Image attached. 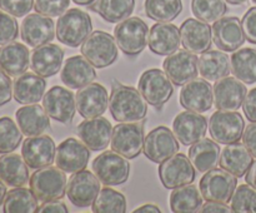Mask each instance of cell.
Returning <instances> with one entry per match:
<instances>
[{
  "instance_id": "6da1fadb",
  "label": "cell",
  "mask_w": 256,
  "mask_h": 213,
  "mask_svg": "<svg viewBox=\"0 0 256 213\" xmlns=\"http://www.w3.org/2000/svg\"><path fill=\"white\" fill-rule=\"evenodd\" d=\"M109 109L116 122H139L146 117L148 105L139 90L118 84L112 87L109 98Z\"/></svg>"
},
{
  "instance_id": "7a4b0ae2",
  "label": "cell",
  "mask_w": 256,
  "mask_h": 213,
  "mask_svg": "<svg viewBox=\"0 0 256 213\" xmlns=\"http://www.w3.org/2000/svg\"><path fill=\"white\" fill-rule=\"evenodd\" d=\"M92 24L89 14L82 10L69 9L60 15L56 23V38L62 44L78 48L92 34Z\"/></svg>"
},
{
  "instance_id": "3957f363",
  "label": "cell",
  "mask_w": 256,
  "mask_h": 213,
  "mask_svg": "<svg viewBox=\"0 0 256 213\" xmlns=\"http://www.w3.org/2000/svg\"><path fill=\"white\" fill-rule=\"evenodd\" d=\"M68 183L64 170L59 167L39 168L30 177V189L40 202L62 199L66 193Z\"/></svg>"
},
{
  "instance_id": "277c9868",
  "label": "cell",
  "mask_w": 256,
  "mask_h": 213,
  "mask_svg": "<svg viewBox=\"0 0 256 213\" xmlns=\"http://www.w3.org/2000/svg\"><path fill=\"white\" fill-rule=\"evenodd\" d=\"M116 44L129 57L139 55L145 49L149 39V27L138 17L128 18L115 27Z\"/></svg>"
},
{
  "instance_id": "5b68a950",
  "label": "cell",
  "mask_w": 256,
  "mask_h": 213,
  "mask_svg": "<svg viewBox=\"0 0 256 213\" xmlns=\"http://www.w3.org/2000/svg\"><path fill=\"white\" fill-rule=\"evenodd\" d=\"M82 54L95 68L102 69L116 62L118 45L109 33L96 30L82 44Z\"/></svg>"
},
{
  "instance_id": "8992f818",
  "label": "cell",
  "mask_w": 256,
  "mask_h": 213,
  "mask_svg": "<svg viewBox=\"0 0 256 213\" xmlns=\"http://www.w3.org/2000/svg\"><path fill=\"white\" fill-rule=\"evenodd\" d=\"M244 118L235 110L218 109L209 120L210 135L219 144L239 142L244 134Z\"/></svg>"
},
{
  "instance_id": "52a82bcc",
  "label": "cell",
  "mask_w": 256,
  "mask_h": 213,
  "mask_svg": "<svg viewBox=\"0 0 256 213\" xmlns=\"http://www.w3.org/2000/svg\"><path fill=\"white\" fill-rule=\"evenodd\" d=\"M144 125L140 123H119L112 128V149L128 159L139 157L144 149Z\"/></svg>"
},
{
  "instance_id": "ba28073f",
  "label": "cell",
  "mask_w": 256,
  "mask_h": 213,
  "mask_svg": "<svg viewBox=\"0 0 256 213\" xmlns=\"http://www.w3.org/2000/svg\"><path fill=\"white\" fill-rule=\"evenodd\" d=\"M92 172L105 185H119L130 175V164L115 150H106L92 160Z\"/></svg>"
},
{
  "instance_id": "9c48e42d",
  "label": "cell",
  "mask_w": 256,
  "mask_h": 213,
  "mask_svg": "<svg viewBox=\"0 0 256 213\" xmlns=\"http://www.w3.org/2000/svg\"><path fill=\"white\" fill-rule=\"evenodd\" d=\"M199 187L205 200L228 203L238 187V177L225 169L212 168L202 178Z\"/></svg>"
},
{
  "instance_id": "30bf717a",
  "label": "cell",
  "mask_w": 256,
  "mask_h": 213,
  "mask_svg": "<svg viewBox=\"0 0 256 213\" xmlns=\"http://www.w3.org/2000/svg\"><path fill=\"white\" fill-rule=\"evenodd\" d=\"M138 87L146 103L155 108H162L174 93L172 82L160 69H149L142 73Z\"/></svg>"
},
{
  "instance_id": "8fae6325",
  "label": "cell",
  "mask_w": 256,
  "mask_h": 213,
  "mask_svg": "<svg viewBox=\"0 0 256 213\" xmlns=\"http://www.w3.org/2000/svg\"><path fill=\"white\" fill-rule=\"evenodd\" d=\"M159 177L168 189H175L185 184H192L195 179V169L190 158L179 153L168 158L159 167Z\"/></svg>"
},
{
  "instance_id": "7c38bea8",
  "label": "cell",
  "mask_w": 256,
  "mask_h": 213,
  "mask_svg": "<svg viewBox=\"0 0 256 213\" xmlns=\"http://www.w3.org/2000/svg\"><path fill=\"white\" fill-rule=\"evenodd\" d=\"M42 107L50 118L64 124H70L76 110V98L66 88L55 85L42 97Z\"/></svg>"
},
{
  "instance_id": "4fadbf2b",
  "label": "cell",
  "mask_w": 256,
  "mask_h": 213,
  "mask_svg": "<svg viewBox=\"0 0 256 213\" xmlns=\"http://www.w3.org/2000/svg\"><path fill=\"white\" fill-rule=\"evenodd\" d=\"M142 152L152 162L162 163L179 152V143L169 128L159 125L145 137Z\"/></svg>"
},
{
  "instance_id": "5bb4252c",
  "label": "cell",
  "mask_w": 256,
  "mask_h": 213,
  "mask_svg": "<svg viewBox=\"0 0 256 213\" xmlns=\"http://www.w3.org/2000/svg\"><path fill=\"white\" fill-rule=\"evenodd\" d=\"M100 192V180L89 170L75 172L69 179L66 193L70 202L79 208L92 205Z\"/></svg>"
},
{
  "instance_id": "9a60e30c",
  "label": "cell",
  "mask_w": 256,
  "mask_h": 213,
  "mask_svg": "<svg viewBox=\"0 0 256 213\" xmlns=\"http://www.w3.org/2000/svg\"><path fill=\"white\" fill-rule=\"evenodd\" d=\"M199 60L194 53L189 50H176L170 54L162 63L164 72L175 85H185L190 80L195 79L199 72Z\"/></svg>"
},
{
  "instance_id": "2e32d148",
  "label": "cell",
  "mask_w": 256,
  "mask_h": 213,
  "mask_svg": "<svg viewBox=\"0 0 256 213\" xmlns=\"http://www.w3.org/2000/svg\"><path fill=\"white\" fill-rule=\"evenodd\" d=\"M56 147L49 135H34L24 140L22 147V155L29 168H39L52 165L55 160Z\"/></svg>"
},
{
  "instance_id": "e0dca14e",
  "label": "cell",
  "mask_w": 256,
  "mask_h": 213,
  "mask_svg": "<svg viewBox=\"0 0 256 213\" xmlns=\"http://www.w3.org/2000/svg\"><path fill=\"white\" fill-rule=\"evenodd\" d=\"M214 89L206 79H192L180 92V104L186 110L204 113L212 109Z\"/></svg>"
},
{
  "instance_id": "ac0fdd59",
  "label": "cell",
  "mask_w": 256,
  "mask_h": 213,
  "mask_svg": "<svg viewBox=\"0 0 256 213\" xmlns=\"http://www.w3.org/2000/svg\"><path fill=\"white\" fill-rule=\"evenodd\" d=\"M20 35L25 44L38 48L48 44L55 38V27L52 18L40 13L29 14L24 18L20 28Z\"/></svg>"
},
{
  "instance_id": "d6986e66",
  "label": "cell",
  "mask_w": 256,
  "mask_h": 213,
  "mask_svg": "<svg viewBox=\"0 0 256 213\" xmlns=\"http://www.w3.org/2000/svg\"><path fill=\"white\" fill-rule=\"evenodd\" d=\"M76 108L79 114L85 119L100 117L109 105V94L105 87L99 83H90L78 90Z\"/></svg>"
},
{
  "instance_id": "ffe728a7",
  "label": "cell",
  "mask_w": 256,
  "mask_h": 213,
  "mask_svg": "<svg viewBox=\"0 0 256 213\" xmlns=\"http://www.w3.org/2000/svg\"><path fill=\"white\" fill-rule=\"evenodd\" d=\"M78 135L90 150H104L112 142V125L106 118L100 117L85 119L78 125Z\"/></svg>"
},
{
  "instance_id": "44dd1931",
  "label": "cell",
  "mask_w": 256,
  "mask_h": 213,
  "mask_svg": "<svg viewBox=\"0 0 256 213\" xmlns=\"http://www.w3.org/2000/svg\"><path fill=\"white\" fill-rule=\"evenodd\" d=\"M212 40L220 50L235 52L245 43L242 22L236 17L220 18L212 27Z\"/></svg>"
},
{
  "instance_id": "7402d4cb",
  "label": "cell",
  "mask_w": 256,
  "mask_h": 213,
  "mask_svg": "<svg viewBox=\"0 0 256 213\" xmlns=\"http://www.w3.org/2000/svg\"><path fill=\"white\" fill-rule=\"evenodd\" d=\"M89 148L75 138H68L59 144L55 154V163L66 173L82 170L89 163Z\"/></svg>"
},
{
  "instance_id": "603a6c76",
  "label": "cell",
  "mask_w": 256,
  "mask_h": 213,
  "mask_svg": "<svg viewBox=\"0 0 256 213\" xmlns=\"http://www.w3.org/2000/svg\"><path fill=\"white\" fill-rule=\"evenodd\" d=\"M175 137L184 145H192L202 139L206 134L208 120L200 113L182 112L176 115L172 123Z\"/></svg>"
},
{
  "instance_id": "cb8c5ba5",
  "label": "cell",
  "mask_w": 256,
  "mask_h": 213,
  "mask_svg": "<svg viewBox=\"0 0 256 213\" xmlns=\"http://www.w3.org/2000/svg\"><path fill=\"white\" fill-rule=\"evenodd\" d=\"M182 47L194 54L205 53L212 48V30L206 22L186 19L180 27Z\"/></svg>"
},
{
  "instance_id": "d4e9b609",
  "label": "cell",
  "mask_w": 256,
  "mask_h": 213,
  "mask_svg": "<svg viewBox=\"0 0 256 213\" xmlns=\"http://www.w3.org/2000/svg\"><path fill=\"white\" fill-rule=\"evenodd\" d=\"M214 89V102L218 109L238 110L244 103L248 89L238 78L224 77L216 80Z\"/></svg>"
},
{
  "instance_id": "484cf974",
  "label": "cell",
  "mask_w": 256,
  "mask_h": 213,
  "mask_svg": "<svg viewBox=\"0 0 256 213\" xmlns=\"http://www.w3.org/2000/svg\"><path fill=\"white\" fill-rule=\"evenodd\" d=\"M64 60V50L55 44H44L32 50L30 68L42 78H49L59 73Z\"/></svg>"
},
{
  "instance_id": "4316f807",
  "label": "cell",
  "mask_w": 256,
  "mask_h": 213,
  "mask_svg": "<svg viewBox=\"0 0 256 213\" xmlns=\"http://www.w3.org/2000/svg\"><path fill=\"white\" fill-rule=\"evenodd\" d=\"M149 49L154 54L168 57L176 52L182 43L178 27L170 23H158L152 25L149 33Z\"/></svg>"
},
{
  "instance_id": "83f0119b",
  "label": "cell",
  "mask_w": 256,
  "mask_h": 213,
  "mask_svg": "<svg viewBox=\"0 0 256 213\" xmlns=\"http://www.w3.org/2000/svg\"><path fill=\"white\" fill-rule=\"evenodd\" d=\"M60 78L66 87L72 89H80L90 84L96 78V72L94 65L86 58L75 55L65 62Z\"/></svg>"
},
{
  "instance_id": "f1b7e54d",
  "label": "cell",
  "mask_w": 256,
  "mask_h": 213,
  "mask_svg": "<svg viewBox=\"0 0 256 213\" xmlns=\"http://www.w3.org/2000/svg\"><path fill=\"white\" fill-rule=\"evenodd\" d=\"M46 82L36 73H26L19 75L12 84L14 99L20 104H35L42 99Z\"/></svg>"
},
{
  "instance_id": "f546056e",
  "label": "cell",
  "mask_w": 256,
  "mask_h": 213,
  "mask_svg": "<svg viewBox=\"0 0 256 213\" xmlns=\"http://www.w3.org/2000/svg\"><path fill=\"white\" fill-rule=\"evenodd\" d=\"M29 49L22 43H8L0 48V70L9 77H19L29 68Z\"/></svg>"
},
{
  "instance_id": "4dcf8cb0",
  "label": "cell",
  "mask_w": 256,
  "mask_h": 213,
  "mask_svg": "<svg viewBox=\"0 0 256 213\" xmlns=\"http://www.w3.org/2000/svg\"><path fill=\"white\" fill-rule=\"evenodd\" d=\"M16 122L22 134L26 137L40 135L50 127V119L44 107L38 104L22 107L16 110Z\"/></svg>"
},
{
  "instance_id": "1f68e13d",
  "label": "cell",
  "mask_w": 256,
  "mask_h": 213,
  "mask_svg": "<svg viewBox=\"0 0 256 213\" xmlns=\"http://www.w3.org/2000/svg\"><path fill=\"white\" fill-rule=\"evenodd\" d=\"M220 167L236 177H244L252 164V154L239 142L226 144L220 155Z\"/></svg>"
},
{
  "instance_id": "d6a6232c",
  "label": "cell",
  "mask_w": 256,
  "mask_h": 213,
  "mask_svg": "<svg viewBox=\"0 0 256 213\" xmlns=\"http://www.w3.org/2000/svg\"><path fill=\"white\" fill-rule=\"evenodd\" d=\"M29 165L19 154L5 153L0 157V180L9 187H22L29 180Z\"/></svg>"
},
{
  "instance_id": "836d02e7",
  "label": "cell",
  "mask_w": 256,
  "mask_h": 213,
  "mask_svg": "<svg viewBox=\"0 0 256 213\" xmlns=\"http://www.w3.org/2000/svg\"><path fill=\"white\" fill-rule=\"evenodd\" d=\"M219 157V143L212 139H208V138L198 140L196 143L192 144L189 149L190 160L199 172H208L216 167L220 160Z\"/></svg>"
},
{
  "instance_id": "e575fe53",
  "label": "cell",
  "mask_w": 256,
  "mask_h": 213,
  "mask_svg": "<svg viewBox=\"0 0 256 213\" xmlns=\"http://www.w3.org/2000/svg\"><path fill=\"white\" fill-rule=\"evenodd\" d=\"M199 72L204 79L216 82L232 72L229 57L220 50H208L199 58Z\"/></svg>"
},
{
  "instance_id": "d590c367",
  "label": "cell",
  "mask_w": 256,
  "mask_h": 213,
  "mask_svg": "<svg viewBox=\"0 0 256 213\" xmlns=\"http://www.w3.org/2000/svg\"><path fill=\"white\" fill-rule=\"evenodd\" d=\"M89 7L105 22L120 23L132 14L135 0H95Z\"/></svg>"
},
{
  "instance_id": "8d00e7d4",
  "label": "cell",
  "mask_w": 256,
  "mask_h": 213,
  "mask_svg": "<svg viewBox=\"0 0 256 213\" xmlns=\"http://www.w3.org/2000/svg\"><path fill=\"white\" fill-rule=\"evenodd\" d=\"M170 207L175 213L200 212L202 207V194L195 185L185 184L172 190L170 195Z\"/></svg>"
},
{
  "instance_id": "74e56055",
  "label": "cell",
  "mask_w": 256,
  "mask_h": 213,
  "mask_svg": "<svg viewBox=\"0 0 256 213\" xmlns=\"http://www.w3.org/2000/svg\"><path fill=\"white\" fill-rule=\"evenodd\" d=\"M230 68L235 78L246 84L256 83V49L244 48L230 58Z\"/></svg>"
},
{
  "instance_id": "f35d334b",
  "label": "cell",
  "mask_w": 256,
  "mask_h": 213,
  "mask_svg": "<svg viewBox=\"0 0 256 213\" xmlns=\"http://www.w3.org/2000/svg\"><path fill=\"white\" fill-rule=\"evenodd\" d=\"M38 198L32 189L16 187L6 193L4 199L5 213H32L38 209Z\"/></svg>"
},
{
  "instance_id": "ab89813d",
  "label": "cell",
  "mask_w": 256,
  "mask_h": 213,
  "mask_svg": "<svg viewBox=\"0 0 256 213\" xmlns=\"http://www.w3.org/2000/svg\"><path fill=\"white\" fill-rule=\"evenodd\" d=\"M145 14L159 23H170L182 12V0H145Z\"/></svg>"
},
{
  "instance_id": "60d3db41",
  "label": "cell",
  "mask_w": 256,
  "mask_h": 213,
  "mask_svg": "<svg viewBox=\"0 0 256 213\" xmlns=\"http://www.w3.org/2000/svg\"><path fill=\"white\" fill-rule=\"evenodd\" d=\"M92 208L95 213H125L126 198L112 188H104L99 192Z\"/></svg>"
},
{
  "instance_id": "b9f144b4",
  "label": "cell",
  "mask_w": 256,
  "mask_h": 213,
  "mask_svg": "<svg viewBox=\"0 0 256 213\" xmlns=\"http://www.w3.org/2000/svg\"><path fill=\"white\" fill-rule=\"evenodd\" d=\"M192 14L206 23H215L228 12L225 0H192Z\"/></svg>"
},
{
  "instance_id": "7bdbcfd3",
  "label": "cell",
  "mask_w": 256,
  "mask_h": 213,
  "mask_svg": "<svg viewBox=\"0 0 256 213\" xmlns=\"http://www.w3.org/2000/svg\"><path fill=\"white\" fill-rule=\"evenodd\" d=\"M22 133L12 118H0V154L14 152L22 143Z\"/></svg>"
},
{
  "instance_id": "ee69618b",
  "label": "cell",
  "mask_w": 256,
  "mask_h": 213,
  "mask_svg": "<svg viewBox=\"0 0 256 213\" xmlns=\"http://www.w3.org/2000/svg\"><path fill=\"white\" fill-rule=\"evenodd\" d=\"M232 210L235 213H256V189L250 184H242L232 198Z\"/></svg>"
},
{
  "instance_id": "f6af8a7d",
  "label": "cell",
  "mask_w": 256,
  "mask_h": 213,
  "mask_svg": "<svg viewBox=\"0 0 256 213\" xmlns=\"http://www.w3.org/2000/svg\"><path fill=\"white\" fill-rule=\"evenodd\" d=\"M19 34L16 19L9 13L0 10V45L14 42Z\"/></svg>"
},
{
  "instance_id": "bcb514c9",
  "label": "cell",
  "mask_w": 256,
  "mask_h": 213,
  "mask_svg": "<svg viewBox=\"0 0 256 213\" xmlns=\"http://www.w3.org/2000/svg\"><path fill=\"white\" fill-rule=\"evenodd\" d=\"M70 0H35L34 9L46 17H60L69 9Z\"/></svg>"
},
{
  "instance_id": "7dc6e473",
  "label": "cell",
  "mask_w": 256,
  "mask_h": 213,
  "mask_svg": "<svg viewBox=\"0 0 256 213\" xmlns=\"http://www.w3.org/2000/svg\"><path fill=\"white\" fill-rule=\"evenodd\" d=\"M34 8V0H0V9L12 17H25Z\"/></svg>"
},
{
  "instance_id": "c3c4849f",
  "label": "cell",
  "mask_w": 256,
  "mask_h": 213,
  "mask_svg": "<svg viewBox=\"0 0 256 213\" xmlns=\"http://www.w3.org/2000/svg\"><path fill=\"white\" fill-rule=\"evenodd\" d=\"M245 38L252 44H256V7L250 8L242 20Z\"/></svg>"
},
{
  "instance_id": "681fc988",
  "label": "cell",
  "mask_w": 256,
  "mask_h": 213,
  "mask_svg": "<svg viewBox=\"0 0 256 213\" xmlns=\"http://www.w3.org/2000/svg\"><path fill=\"white\" fill-rule=\"evenodd\" d=\"M12 97V84L9 75L0 70V107L9 103Z\"/></svg>"
},
{
  "instance_id": "f907efd6",
  "label": "cell",
  "mask_w": 256,
  "mask_h": 213,
  "mask_svg": "<svg viewBox=\"0 0 256 213\" xmlns=\"http://www.w3.org/2000/svg\"><path fill=\"white\" fill-rule=\"evenodd\" d=\"M244 114L250 122H256V88L250 90L242 103Z\"/></svg>"
},
{
  "instance_id": "816d5d0a",
  "label": "cell",
  "mask_w": 256,
  "mask_h": 213,
  "mask_svg": "<svg viewBox=\"0 0 256 213\" xmlns=\"http://www.w3.org/2000/svg\"><path fill=\"white\" fill-rule=\"evenodd\" d=\"M242 142L248 148L252 157L256 158V122H252V124L248 125L242 134Z\"/></svg>"
},
{
  "instance_id": "f5cc1de1",
  "label": "cell",
  "mask_w": 256,
  "mask_h": 213,
  "mask_svg": "<svg viewBox=\"0 0 256 213\" xmlns=\"http://www.w3.org/2000/svg\"><path fill=\"white\" fill-rule=\"evenodd\" d=\"M38 213H68V207L65 203L60 202V199L49 200V202H42L36 209Z\"/></svg>"
},
{
  "instance_id": "db71d44e",
  "label": "cell",
  "mask_w": 256,
  "mask_h": 213,
  "mask_svg": "<svg viewBox=\"0 0 256 213\" xmlns=\"http://www.w3.org/2000/svg\"><path fill=\"white\" fill-rule=\"evenodd\" d=\"M202 213H229L232 212V207L226 205V203L214 202V200H206L205 204L200 208Z\"/></svg>"
},
{
  "instance_id": "11a10c76",
  "label": "cell",
  "mask_w": 256,
  "mask_h": 213,
  "mask_svg": "<svg viewBox=\"0 0 256 213\" xmlns=\"http://www.w3.org/2000/svg\"><path fill=\"white\" fill-rule=\"evenodd\" d=\"M245 180H246L248 184H250L252 188H255L256 189V160L255 162H252V167H250L249 170L246 172Z\"/></svg>"
},
{
  "instance_id": "9f6ffc18",
  "label": "cell",
  "mask_w": 256,
  "mask_h": 213,
  "mask_svg": "<svg viewBox=\"0 0 256 213\" xmlns=\"http://www.w3.org/2000/svg\"><path fill=\"white\" fill-rule=\"evenodd\" d=\"M134 212L135 213H160L162 210H160V208L155 204H144L142 205V207L136 208Z\"/></svg>"
},
{
  "instance_id": "6f0895ef",
  "label": "cell",
  "mask_w": 256,
  "mask_h": 213,
  "mask_svg": "<svg viewBox=\"0 0 256 213\" xmlns=\"http://www.w3.org/2000/svg\"><path fill=\"white\" fill-rule=\"evenodd\" d=\"M6 187H5V183L2 180H0V205L4 203L5 195H6Z\"/></svg>"
},
{
  "instance_id": "680465c9",
  "label": "cell",
  "mask_w": 256,
  "mask_h": 213,
  "mask_svg": "<svg viewBox=\"0 0 256 213\" xmlns=\"http://www.w3.org/2000/svg\"><path fill=\"white\" fill-rule=\"evenodd\" d=\"M72 2L78 5H82V7H89V5H92L95 0H72Z\"/></svg>"
},
{
  "instance_id": "91938a15",
  "label": "cell",
  "mask_w": 256,
  "mask_h": 213,
  "mask_svg": "<svg viewBox=\"0 0 256 213\" xmlns=\"http://www.w3.org/2000/svg\"><path fill=\"white\" fill-rule=\"evenodd\" d=\"M225 2L229 3V4L232 5H242V4H245L248 0H225Z\"/></svg>"
},
{
  "instance_id": "94428289",
  "label": "cell",
  "mask_w": 256,
  "mask_h": 213,
  "mask_svg": "<svg viewBox=\"0 0 256 213\" xmlns=\"http://www.w3.org/2000/svg\"><path fill=\"white\" fill-rule=\"evenodd\" d=\"M252 3H254V4H256V0H252Z\"/></svg>"
}]
</instances>
